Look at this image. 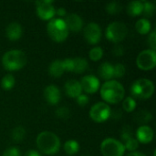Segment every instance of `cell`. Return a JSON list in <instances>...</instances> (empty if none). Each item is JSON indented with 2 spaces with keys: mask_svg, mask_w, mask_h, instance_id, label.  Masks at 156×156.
<instances>
[{
  "mask_svg": "<svg viewBox=\"0 0 156 156\" xmlns=\"http://www.w3.org/2000/svg\"><path fill=\"white\" fill-rule=\"evenodd\" d=\"M37 146L41 153L47 155H54L60 149V141L55 133L46 131L37 135Z\"/></svg>",
  "mask_w": 156,
  "mask_h": 156,
  "instance_id": "1",
  "label": "cell"
},
{
  "mask_svg": "<svg viewBox=\"0 0 156 156\" xmlns=\"http://www.w3.org/2000/svg\"><path fill=\"white\" fill-rule=\"evenodd\" d=\"M123 86L117 80H108L101 88V96L108 103L116 104L124 98Z\"/></svg>",
  "mask_w": 156,
  "mask_h": 156,
  "instance_id": "2",
  "label": "cell"
},
{
  "mask_svg": "<svg viewBox=\"0 0 156 156\" xmlns=\"http://www.w3.org/2000/svg\"><path fill=\"white\" fill-rule=\"evenodd\" d=\"M2 63L6 70H18L25 67L27 63V57L25 53L19 49H11L4 54Z\"/></svg>",
  "mask_w": 156,
  "mask_h": 156,
  "instance_id": "3",
  "label": "cell"
},
{
  "mask_svg": "<svg viewBox=\"0 0 156 156\" xmlns=\"http://www.w3.org/2000/svg\"><path fill=\"white\" fill-rule=\"evenodd\" d=\"M47 32L55 42L64 41L69 35V29L61 18H52L47 25Z\"/></svg>",
  "mask_w": 156,
  "mask_h": 156,
  "instance_id": "4",
  "label": "cell"
},
{
  "mask_svg": "<svg viewBox=\"0 0 156 156\" xmlns=\"http://www.w3.org/2000/svg\"><path fill=\"white\" fill-rule=\"evenodd\" d=\"M154 91V83L148 79H139L131 87L132 95L140 100H146L152 97Z\"/></svg>",
  "mask_w": 156,
  "mask_h": 156,
  "instance_id": "5",
  "label": "cell"
},
{
  "mask_svg": "<svg viewBox=\"0 0 156 156\" xmlns=\"http://www.w3.org/2000/svg\"><path fill=\"white\" fill-rule=\"evenodd\" d=\"M101 152L103 156H123L125 148L122 142L114 138H107L101 144Z\"/></svg>",
  "mask_w": 156,
  "mask_h": 156,
  "instance_id": "6",
  "label": "cell"
},
{
  "mask_svg": "<svg viewBox=\"0 0 156 156\" xmlns=\"http://www.w3.org/2000/svg\"><path fill=\"white\" fill-rule=\"evenodd\" d=\"M128 33L127 27L122 23V22H112L111 23L106 29V37L113 42V43H119L122 41Z\"/></svg>",
  "mask_w": 156,
  "mask_h": 156,
  "instance_id": "7",
  "label": "cell"
},
{
  "mask_svg": "<svg viewBox=\"0 0 156 156\" xmlns=\"http://www.w3.org/2000/svg\"><path fill=\"white\" fill-rule=\"evenodd\" d=\"M112 110L105 102H98L94 104L90 111V117L96 122H104L111 117Z\"/></svg>",
  "mask_w": 156,
  "mask_h": 156,
  "instance_id": "8",
  "label": "cell"
},
{
  "mask_svg": "<svg viewBox=\"0 0 156 156\" xmlns=\"http://www.w3.org/2000/svg\"><path fill=\"white\" fill-rule=\"evenodd\" d=\"M136 64L140 69L143 70L153 69L156 65L155 50L146 49L142 51L136 58Z\"/></svg>",
  "mask_w": 156,
  "mask_h": 156,
  "instance_id": "9",
  "label": "cell"
},
{
  "mask_svg": "<svg viewBox=\"0 0 156 156\" xmlns=\"http://www.w3.org/2000/svg\"><path fill=\"white\" fill-rule=\"evenodd\" d=\"M63 61L65 71H70L74 73H83L89 68V63L84 58H66Z\"/></svg>",
  "mask_w": 156,
  "mask_h": 156,
  "instance_id": "10",
  "label": "cell"
},
{
  "mask_svg": "<svg viewBox=\"0 0 156 156\" xmlns=\"http://www.w3.org/2000/svg\"><path fill=\"white\" fill-rule=\"evenodd\" d=\"M37 15L42 20H49L52 19L56 14V9L53 6V1L49 0H42L37 1Z\"/></svg>",
  "mask_w": 156,
  "mask_h": 156,
  "instance_id": "11",
  "label": "cell"
},
{
  "mask_svg": "<svg viewBox=\"0 0 156 156\" xmlns=\"http://www.w3.org/2000/svg\"><path fill=\"white\" fill-rule=\"evenodd\" d=\"M84 37L90 45H95L99 43L101 37V27L94 22L89 23L84 28Z\"/></svg>",
  "mask_w": 156,
  "mask_h": 156,
  "instance_id": "12",
  "label": "cell"
},
{
  "mask_svg": "<svg viewBox=\"0 0 156 156\" xmlns=\"http://www.w3.org/2000/svg\"><path fill=\"white\" fill-rule=\"evenodd\" d=\"M80 86L82 90L86 93L93 94L100 89V80L94 75H86L80 80Z\"/></svg>",
  "mask_w": 156,
  "mask_h": 156,
  "instance_id": "13",
  "label": "cell"
},
{
  "mask_svg": "<svg viewBox=\"0 0 156 156\" xmlns=\"http://www.w3.org/2000/svg\"><path fill=\"white\" fill-rule=\"evenodd\" d=\"M44 97L48 104L57 105L61 99L60 90H58V88L57 86L49 85V86L46 87V89L44 90Z\"/></svg>",
  "mask_w": 156,
  "mask_h": 156,
  "instance_id": "14",
  "label": "cell"
},
{
  "mask_svg": "<svg viewBox=\"0 0 156 156\" xmlns=\"http://www.w3.org/2000/svg\"><path fill=\"white\" fill-rule=\"evenodd\" d=\"M65 24L68 27L69 30L73 31V32H79L82 29L83 27V21L81 19V17L77 15V14H69L66 16V18L64 19Z\"/></svg>",
  "mask_w": 156,
  "mask_h": 156,
  "instance_id": "15",
  "label": "cell"
},
{
  "mask_svg": "<svg viewBox=\"0 0 156 156\" xmlns=\"http://www.w3.org/2000/svg\"><path fill=\"white\" fill-rule=\"evenodd\" d=\"M138 143L149 144L154 139V131L148 125L140 126L136 131V138Z\"/></svg>",
  "mask_w": 156,
  "mask_h": 156,
  "instance_id": "16",
  "label": "cell"
},
{
  "mask_svg": "<svg viewBox=\"0 0 156 156\" xmlns=\"http://www.w3.org/2000/svg\"><path fill=\"white\" fill-rule=\"evenodd\" d=\"M64 90H65V93L67 96H69L70 98H75V99L77 97H79L82 92L80 83V81H78L76 80H70L67 81L64 86Z\"/></svg>",
  "mask_w": 156,
  "mask_h": 156,
  "instance_id": "17",
  "label": "cell"
},
{
  "mask_svg": "<svg viewBox=\"0 0 156 156\" xmlns=\"http://www.w3.org/2000/svg\"><path fill=\"white\" fill-rule=\"evenodd\" d=\"M5 34L9 40H17L22 36V27L16 22H12L6 27Z\"/></svg>",
  "mask_w": 156,
  "mask_h": 156,
  "instance_id": "18",
  "label": "cell"
},
{
  "mask_svg": "<svg viewBox=\"0 0 156 156\" xmlns=\"http://www.w3.org/2000/svg\"><path fill=\"white\" fill-rule=\"evenodd\" d=\"M65 71L64 69V65H63V61L57 59L54 60L53 62H51V64L48 67V73L50 76L54 77V78H59L63 75Z\"/></svg>",
  "mask_w": 156,
  "mask_h": 156,
  "instance_id": "19",
  "label": "cell"
},
{
  "mask_svg": "<svg viewBox=\"0 0 156 156\" xmlns=\"http://www.w3.org/2000/svg\"><path fill=\"white\" fill-rule=\"evenodd\" d=\"M98 72L101 79L111 80L113 78V66L109 62H104L99 67Z\"/></svg>",
  "mask_w": 156,
  "mask_h": 156,
  "instance_id": "20",
  "label": "cell"
},
{
  "mask_svg": "<svg viewBox=\"0 0 156 156\" xmlns=\"http://www.w3.org/2000/svg\"><path fill=\"white\" fill-rule=\"evenodd\" d=\"M133 117H134V121L138 124H141V126L147 124L153 119L152 113L150 112H148L147 110H141V111L137 112Z\"/></svg>",
  "mask_w": 156,
  "mask_h": 156,
  "instance_id": "21",
  "label": "cell"
},
{
  "mask_svg": "<svg viewBox=\"0 0 156 156\" xmlns=\"http://www.w3.org/2000/svg\"><path fill=\"white\" fill-rule=\"evenodd\" d=\"M144 3L142 1H132L127 5V13L131 16H137L143 13Z\"/></svg>",
  "mask_w": 156,
  "mask_h": 156,
  "instance_id": "22",
  "label": "cell"
},
{
  "mask_svg": "<svg viewBox=\"0 0 156 156\" xmlns=\"http://www.w3.org/2000/svg\"><path fill=\"white\" fill-rule=\"evenodd\" d=\"M135 28H136L137 32L142 35L148 34L151 31V23L146 18L139 19L135 24Z\"/></svg>",
  "mask_w": 156,
  "mask_h": 156,
  "instance_id": "23",
  "label": "cell"
},
{
  "mask_svg": "<svg viewBox=\"0 0 156 156\" xmlns=\"http://www.w3.org/2000/svg\"><path fill=\"white\" fill-rule=\"evenodd\" d=\"M64 150L66 154H68L69 155H74L79 152L80 144L78 142L74 140H69L64 144Z\"/></svg>",
  "mask_w": 156,
  "mask_h": 156,
  "instance_id": "24",
  "label": "cell"
},
{
  "mask_svg": "<svg viewBox=\"0 0 156 156\" xmlns=\"http://www.w3.org/2000/svg\"><path fill=\"white\" fill-rule=\"evenodd\" d=\"M15 84H16V80L12 74H6L5 76L3 77L1 80V87L5 90H10L11 89H13Z\"/></svg>",
  "mask_w": 156,
  "mask_h": 156,
  "instance_id": "25",
  "label": "cell"
},
{
  "mask_svg": "<svg viewBox=\"0 0 156 156\" xmlns=\"http://www.w3.org/2000/svg\"><path fill=\"white\" fill-rule=\"evenodd\" d=\"M25 135H26V130L23 127H21V126H17V127L14 128L12 130V133H11L12 140L15 143L21 142L24 139Z\"/></svg>",
  "mask_w": 156,
  "mask_h": 156,
  "instance_id": "26",
  "label": "cell"
},
{
  "mask_svg": "<svg viewBox=\"0 0 156 156\" xmlns=\"http://www.w3.org/2000/svg\"><path fill=\"white\" fill-rule=\"evenodd\" d=\"M122 4H120L119 2L116 1H112L107 4L106 5V11L110 14V15H116L119 12L122 11Z\"/></svg>",
  "mask_w": 156,
  "mask_h": 156,
  "instance_id": "27",
  "label": "cell"
},
{
  "mask_svg": "<svg viewBox=\"0 0 156 156\" xmlns=\"http://www.w3.org/2000/svg\"><path fill=\"white\" fill-rule=\"evenodd\" d=\"M144 9H143V13L145 17H151L154 16V11H155V5L154 3L152 2H148V1H144Z\"/></svg>",
  "mask_w": 156,
  "mask_h": 156,
  "instance_id": "28",
  "label": "cell"
},
{
  "mask_svg": "<svg viewBox=\"0 0 156 156\" xmlns=\"http://www.w3.org/2000/svg\"><path fill=\"white\" fill-rule=\"evenodd\" d=\"M122 108L124 111H126L127 112H132L135 110L136 108V101L133 97H127L122 103Z\"/></svg>",
  "mask_w": 156,
  "mask_h": 156,
  "instance_id": "29",
  "label": "cell"
},
{
  "mask_svg": "<svg viewBox=\"0 0 156 156\" xmlns=\"http://www.w3.org/2000/svg\"><path fill=\"white\" fill-rule=\"evenodd\" d=\"M103 56V50L101 47H95L90 50L89 57L91 60L93 61H98L100 60Z\"/></svg>",
  "mask_w": 156,
  "mask_h": 156,
  "instance_id": "30",
  "label": "cell"
},
{
  "mask_svg": "<svg viewBox=\"0 0 156 156\" xmlns=\"http://www.w3.org/2000/svg\"><path fill=\"white\" fill-rule=\"evenodd\" d=\"M122 144H123L125 150L127 149V150L130 151L131 153H132V152H135V150H137L138 147H139V143H138V141H137L135 138H133V137L128 139V140L125 141Z\"/></svg>",
  "mask_w": 156,
  "mask_h": 156,
  "instance_id": "31",
  "label": "cell"
},
{
  "mask_svg": "<svg viewBox=\"0 0 156 156\" xmlns=\"http://www.w3.org/2000/svg\"><path fill=\"white\" fill-rule=\"evenodd\" d=\"M126 72V69L123 64L122 63H117L116 65L113 66V77L115 78H122L124 76Z\"/></svg>",
  "mask_w": 156,
  "mask_h": 156,
  "instance_id": "32",
  "label": "cell"
},
{
  "mask_svg": "<svg viewBox=\"0 0 156 156\" xmlns=\"http://www.w3.org/2000/svg\"><path fill=\"white\" fill-rule=\"evenodd\" d=\"M56 115L59 119H68L70 116V111L67 107H60V108L57 109Z\"/></svg>",
  "mask_w": 156,
  "mask_h": 156,
  "instance_id": "33",
  "label": "cell"
},
{
  "mask_svg": "<svg viewBox=\"0 0 156 156\" xmlns=\"http://www.w3.org/2000/svg\"><path fill=\"white\" fill-rule=\"evenodd\" d=\"M133 137V133H132V128L130 126H125L121 133V138L122 140V142L124 143L125 141H127L128 139Z\"/></svg>",
  "mask_w": 156,
  "mask_h": 156,
  "instance_id": "34",
  "label": "cell"
},
{
  "mask_svg": "<svg viewBox=\"0 0 156 156\" xmlns=\"http://www.w3.org/2000/svg\"><path fill=\"white\" fill-rule=\"evenodd\" d=\"M2 156H21L20 150L16 147H10L6 149Z\"/></svg>",
  "mask_w": 156,
  "mask_h": 156,
  "instance_id": "35",
  "label": "cell"
},
{
  "mask_svg": "<svg viewBox=\"0 0 156 156\" xmlns=\"http://www.w3.org/2000/svg\"><path fill=\"white\" fill-rule=\"evenodd\" d=\"M76 100H77V103H78L80 106H81V107L86 106V105L89 103V101H90L89 97H88L87 95H85V94H82V93H81L79 97H77Z\"/></svg>",
  "mask_w": 156,
  "mask_h": 156,
  "instance_id": "36",
  "label": "cell"
},
{
  "mask_svg": "<svg viewBox=\"0 0 156 156\" xmlns=\"http://www.w3.org/2000/svg\"><path fill=\"white\" fill-rule=\"evenodd\" d=\"M148 43L150 45V47L152 48L151 49L153 50H155L156 48V32L155 30L152 31L149 35V37H148Z\"/></svg>",
  "mask_w": 156,
  "mask_h": 156,
  "instance_id": "37",
  "label": "cell"
},
{
  "mask_svg": "<svg viewBox=\"0 0 156 156\" xmlns=\"http://www.w3.org/2000/svg\"><path fill=\"white\" fill-rule=\"evenodd\" d=\"M112 53L117 57L122 56L123 53H124V48L121 44H116L112 48Z\"/></svg>",
  "mask_w": 156,
  "mask_h": 156,
  "instance_id": "38",
  "label": "cell"
},
{
  "mask_svg": "<svg viewBox=\"0 0 156 156\" xmlns=\"http://www.w3.org/2000/svg\"><path fill=\"white\" fill-rule=\"evenodd\" d=\"M122 116V112L119 109H115L111 112V117H112L113 119H121Z\"/></svg>",
  "mask_w": 156,
  "mask_h": 156,
  "instance_id": "39",
  "label": "cell"
},
{
  "mask_svg": "<svg viewBox=\"0 0 156 156\" xmlns=\"http://www.w3.org/2000/svg\"><path fill=\"white\" fill-rule=\"evenodd\" d=\"M56 14L58 16H65L67 15V11L64 7H59L58 10H56Z\"/></svg>",
  "mask_w": 156,
  "mask_h": 156,
  "instance_id": "40",
  "label": "cell"
},
{
  "mask_svg": "<svg viewBox=\"0 0 156 156\" xmlns=\"http://www.w3.org/2000/svg\"><path fill=\"white\" fill-rule=\"evenodd\" d=\"M25 156H41V154L36 150H28L25 154Z\"/></svg>",
  "mask_w": 156,
  "mask_h": 156,
  "instance_id": "41",
  "label": "cell"
},
{
  "mask_svg": "<svg viewBox=\"0 0 156 156\" xmlns=\"http://www.w3.org/2000/svg\"><path fill=\"white\" fill-rule=\"evenodd\" d=\"M127 156H145L144 154H142V153H139V152H132V153H130Z\"/></svg>",
  "mask_w": 156,
  "mask_h": 156,
  "instance_id": "42",
  "label": "cell"
}]
</instances>
